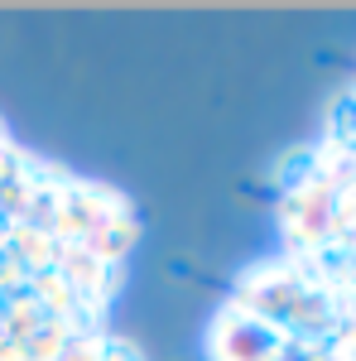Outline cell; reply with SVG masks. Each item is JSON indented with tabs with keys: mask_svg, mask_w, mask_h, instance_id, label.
Returning <instances> with one entry per match:
<instances>
[]
</instances>
